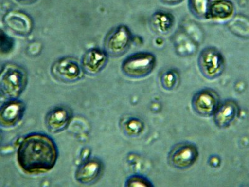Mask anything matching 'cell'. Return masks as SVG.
<instances>
[{
	"instance_id": "obj_1",
	"label": "cell",
	"mask_w": 249,
	"mask_h": 187,
	"mask_svg": "<svg viewBox=\"0 0 249 187\" xmlns=\"http://www.w3.org/2000/svg\"><path fill=\"white\" fill-rule=\"evenodd\" d=\"M57 159L56 144L45 133H32L26 135L18 149V163L22 170L30 174L52 170Z\"/></svg>"
},
{
	"instance_id": "obj_2",
	"label": "cell",
	"mask_w": 249,
	"mask_h": 187,
	"mask_svg": "<svg viewBox=\"0 0 249 187\" xmlns=\"http://www.w3.org/2000/svg\"><path fill=\"white\" fill-rule=\"evenodd\" d=\"M28 82L24 69L16 64H7L0 72V95L8 100L18 99Z\"/></svg>"
},
{
	"instance_id": "obj_3",
	"label": "cell",
	"mask_w": 249,
	"mask_h": 187,
	"mask_svg": "<svg viewBox=\"0 0 249 187\" xmlns=\"http://www.w3.org/2000/svg\"><path fill=\"white\" fill-rule=\"evenodd\" d=\"M157 64L155 55L146 51L133 53L122 64L124 74L132 79H142L150 75Z\"/></svg>"
},
{
	"instance_id": "obj_4",
	"label": "cell",
	"mask_w": 249,
	"mask_h": 187,
	"mask_svg": "<svg viewBox=\"0 0 249 187\" xmlns=\"http://www.w3.org/2000/svg\"><path fill=\"white\" fill-rule=\"evenodd\" d=\"M197 64L200 72L204 77L214 80L224 73L226 62L221 51L215 47L208 46L200 52Z\"/></svg>"
},
{
	"instance_id": "obj_5",
	"label": "cell",
	"mask_w": 249,
	"mask_h": 187,
	"mask_svg": "<svg viewBox=\"0 0 249 187\" xmlns=\"http://www.w3.org/2000/svg\"><path fill=\"white\" fill-rule=\"evenodd\" d=\"M132 42L133 35L130 29L125 25L119 26L107 36L104 51L110 56H121L129 50Z\"/></svg>"
},
{
	"instance_id": "obj_6",
	"label": "cell",
	"mask_w": 249,
	"mask_h": 187,
	"mask_svg": "<svg viewBox=\"0 0 249 187\" xmlns=\"http://www.w3.org/2000/svg\"><path fill=\"white\" fill-rule=\"evenodd\" d=\"M199 157V151L195 144L183 142L175 145L168 155L169 164L173 168L185 170L191 168Z\"/></svg>"
},
{
	"instance_id": "obj_7",
	"label": "cell",
	"mask_w": 249,
	"mask_h": 187,
	"mask_svg": "<svg viewBox=\"0 0 249 187\" xmlns=\"http://www.w3.org/2000/svg\"><path fill=\"white\" fill-rule=\"evenodd\" d=\"M220 103L219 95L211 89H204L193 95L191 106L194 112L202 117L213 116Z\"/></svg>"
},
{
	"instance_id": "obj_8",
	"label": "cell",
	"mask_w": 249,
	"mask_h": 187,
	"mask_svg": "<svg viewBox=\"0 0 249 187\" xmlns=\"http://www.w3.org/2000/svg\"><path fill=\"white\" fill-rule=\"evenodd\" d=\"M52 73L59 81L69 83L81 79L84 71L76 60L67 57L55 62L52 67Z\"/></svg>"
},
{
	"instance_id": "obj_9",
	"label": "cell",
	"mask_w": 249,
	"mask_h": 187,
	"mask_svg": "<svg viewBox=\"0 0 249 187\" xmlns=\"http://www.w3.org/2000/svg\"><path fill=\"white\" fill-rule=\"evenodd\" d=\"M26 105L18 99L8 100L0 108V126L5 128L17 126L24 116Z\"/></svg>"
},
{
	"instance_id": "obj_10",
	"label": "cell",
	"mask_w": 249,
	"mask_h": 187,
	"mask_svg": "<svg viewBox=\"0 0 249 187\" xmlns=\"http://www.w3.org/2000/svg\"><path fill=\"white\" fill-rule=\"evenodd\" d=\"M73 113L68 107L59 106L51 109L45 117L47 129L50 132L57 133L68 128L72 121Z\"/></svg>"
},
{
	"instance_id": "obj_11",
	"label": "cell",
	"mask_w": 249,
	"mask_h": 187,
	"mask_svg": "<svg viewBox=\"0 0 249 187\" xmlns=\"http://www.w3.org/2000/svg\"><path fill=\"white\" fill-rule=\"evenodd\" d=\"M239 106L234 100L220 102L213 115L215 126L220 129L228 128L239 116Z\"/></svg>"
},
{
	"instance_id": "obj_12",
	"label": "cell",
	"mask_w": 249,
	"mask_h": 187,
	"mask_svg": "<svg viewBox=\"0 0 249 187\" xmlns=\"http://www.w3.org/2000/svg\"><path fill=\"white\" fill-rule=\"evenodd\" d=\"M104 166L101 160L93 158L87 160L77 168L75 179L80 183L89 184L99 179L103 172Z\"/></svg>"
},
{
	"instance_id": "obj_13",
	"label": "cell",
	"mask_w": 249,
	"mask_h": 187,
	"mask_svg": "<svg viewBox=\"0 0 249 187\" xmlns=\"http://www.w3.org/2000/svg\"><path fill=\"white\" fill-rule=\"evenodd\" d=\"M4 23L9 30L19 35H28L32 28L30 17L18 11H12L4 16Z\"/></svg>"
},
{
	"instance_id": "obj_14",
	"label": "cell",
	"mask_w": 249,
	"mask_h": 187,
	"mask_svg": "<svg viewBox=\"0 0 249 187\" xmlns=\"http://www.w3.org/2000/svg\"><path fill=\"white\" fill-rule=\"evenodd\" d=\"M108 55L105 51L93 49L84 55L82 68L84 72L89 75H96L101 71L107 62Z\"/></svg>"
},
{
	"instance_id": "obj_15",
	"label": "cell",
	"mask_w": 249,
	"mask_h": 187,
	"mask_svg": "<svg viewBox=\"0 0 249 187\" xmlns=\"http://www.w3.org/2000/svg\"><path fill=\"white\" fill-rule=\"evenodd\" d=\"M235 6L230 0H214L211 1L207 19L213 21H229L234 15Z\"/></svg>"
},
{
	"instance_id": "obj_16",
	"label": "cell",
	"mask_w": 249,
	"mask_h": 187,
	"mask_svg": "<svg viewBox=\"0 0 249 187\" xmlns=\"http://www.w3.org/2000/svg\"><path fill=\"white\" fill-rule=\"evenodd\" d=\"M150 26L158 35H166L172 31L175 23L174 16L163 11H158L151 17Z\"/></svg>"
},
{
	"instance_id": "obj_17",
	"label": "cell",
	"mask_w": 249,
	"mask_h": 187,
	"mask_svg": "<svg viewBox=\"0 0 249 187\" xmlns=\"http://www.w3.org/2000/svg\"><path fill=\"white\" fill-rule=\"evenodd\" d=\"M173 42L178 54L183 56L194 54L198 46V44L181 28L173 35Z\"/></svg>"
},
{
	"instance_id": "obj_18",
	"label": "cell",
	"mask_w": 249,
	"mask_h": 187,
	"mask_svg": "<svg viewBox=\"0 0 249 187\" xmlns=\"http://www.w3.org/2000/svg\"><path fill=\"white\" fill-rule=\"evenodd\" d=\"M227 27L233 35L242 39L249 37V21L246 16L241 14L233 15L227 21Z\"/></svg>"
},
{
	"instance_id": "obj_19",
	"label": "cell",
	"mask_w": 249,
	"mask_h": 187,
	"mask_svg": "<svg viewBox=\"0 0 249 187\" xmlns=\"http://www.w3.org/2000/svg\"><path fill=\"white\" fill-rule=\"evenodd\" d=\"M211 0H188V8L191 14L199 19H207Z\"/></svg>"
},
{
	"instance_id": "obj_20",
	"label": "cell",
	"mask_w": 249,
	"mask_h": 187,
	"mask_svg": "<svg viewBox=\"0 0 249 187\" xmlns=\"http://www.w3.org/2000/svg\"><path fill=\"white\" fill-rule=\"evenodd\" d=\"M179 81V75L175 70L164 71L161 77V82L163 88L166 90H173L178 86Z\"/></svg>"
},
{
	"instance_id": "obj_21",
	"label": "cell",
	"mask_w": 249,
	"mask_h": 187,
	"mask_svg": "<svg viewBox=\"0 0 249 187\" xmlns=\"http://www.w3.org/2000/svg\"><path fill=\"white\" fill-rule=\"evenodd\" d=\"M182 30L185 31L191 38L195 40L197 44L200 43V41H202V37H203V32L202 30L199 27L197 24L193 23V22H187L184 23V25L181 26Z\"/></svg>"
},
{
	"instance_id": "obj_22",
	"label": "cell",
	"mask_w": 249,
	"mask_h": 187,
	"mask_svg": "<svg viewBox=\"0 0 249 187\" xmlns=\"http://www.w3.org/2000/svg\"><path fill=\"white\" fill-rule=\"evenodd\" d=\"M144 124L139 119L132 118L128 120L124 125V132L130 136H136L143 131Z\"/></svg>"
},
{
	"instance_id": "obj_23",
	"label": "cell",
	"mask_w": 249,
	"mask_h": 187,
	"mask_svg": "<svg viewBox=\"0 0 249 187\" xmlns=\"http://www.w3.org/2000/svg\"><path fill=\"white\" fill-rule=\"evenodd\" d=\"M126 187H153V184L143 176L135 175L129 177L125 182Z\"/></svg>"
},
{
	"instance_id": "obj_24",
	"label": "cell",
	"mask_w": 249,
	"mask_h": 187,
	"mask_svg": "<svg viewBox=\"0 0 249 187\" xmlns=\"http://www.w3.org/2000/svg\"><path fill=\"white\" fill-rule=\"evenodd\" d=\"M13 45L12 39L3 31L0 30V53L5 54L10 52L12 50Z\"/></svg>"
},
{
	"instance_id": "obj_25",
	"label": "cell",
	"mask_w": 249,
	"mask_h": 187,
	"mask_svg": "<svg viewBox=\"0 0 249 187\" xmlns=\"http://www.w3.org/2000/svg\"><path fill=\"white\" fill-rule=\"evenodd\" d=\"M159 1L161 2V3L166 4V5L175 6L181 3L184 0H159Z\"/></svg>"
},
{
	"instance_id": "obj_26",
	"label": "cell",
	"mask_w": 249,
	"mask_h": 187,
	"mask_svg": "<svg viewBox=\"0 0 249 187\" xmlns=\"http://www.w3.org/2000/svg\"><path fill=\"white\" fill-rule=\"evenodd\" d=\"M209 162H210V166L214 167V168H216V167L220 166V159L217 156H213V157H211L210 160H209Z\"/></svg>"
},
{
	"instance_id": "obj_27",
	"label": "cell",
	"mask_w": 249,
	"mask_h": 187,
	"mask_svg": "<svg viewBox=\"0 0 249 187\" xmlns=\"http://www.w3.org/2000/svg\"><path fill=\"white\" fill-rule=\"evenodd\" d=\"M17 1L23 4H31L36 1L37 0H17Z\"/></svg>"
}]
</instances>
